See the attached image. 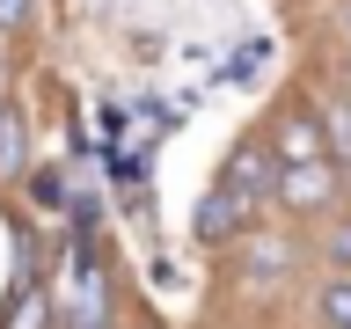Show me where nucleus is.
I'll return each instance as SVG.
<instances>
[{
	"label": "nucleus",
	"mask_w": 351,
	"mask_h": 329,
	"mask_svg": "<svg viewBox=\"0 0 351 329\" xmlns=\"http://www.w3.org/2000/svg\"><path fill=\"white\" fill-rule=\"evenodd\" d=\"M271 161H278V169H315V161H337L322 117H315L307 103L278 110V125H271Z\"/></svg>",
	"instance_id": "f257e3e1"
},
{
	"label": "nucleus",
	"mask_w": 351,
	"mask_h": 329,
	"mask_svg": "<svg viewBox=\"0 0 351 329\" xmlns=\"http://www.w3.org/2000/svg\"><path fill=\"white\" fill-rule=\"evenodd\" d=\"M271 183H278V161H271V139H241L234 161L219 169V191L249 197V205H271Z\"/></svg>",
	"instance_id": "f03ea898"
},
{
	"label": "nucleus",
	"mask_w": 351,
	"mask_h": 329,
	"mask_svg": "<svg viewBox=\"0 0 351 329\" xmlns=\"http://www.w3.org/2000/svg\"><path fill=\"white\" fill-rule=\"evenodd\" d=\"M329 197H337V169H329V161H315V169H278V183H271V205H285V212H322Z\"/></svg>",
	"instance_id": "7ed1b4c3"
},
{
	"label": "nucleus",
	"mask_w": 351,
	"mask_h": 329,
	"mask_svg": "<svg viewBox=\"0 0 351 329\" xmlns=\"http://www.w3.org/2000/svg\"><path fill=\"white\" fill-rule=\"evenodd\" d=\"M249 219H256V205H249V197H234V191H205V205H197V241H241L249 234Z\"/></svg>",
	"instance_id": "20e7f679"
},
{
	"label": "nucleus",
	"mask_w": 351,
	"mask_h": 329,
	"mask_svg": "<svg viewBox=\"0 0 351 329\" xmlns=\"http://www.w3.org/2000/svg\"><path fill=\"white\" fill-rule=\"evenodd\" d=\"M51 322H59V307L44 285H15V307L0 315V329H51Z\"/></svg>",
	"instance_id": "39448f33"
},
{
	"label": "nucleus",
	"mask_w": 351,
	"mask_h": 329,
	"mask_svg": "<svg viewBox=\"0 0 351 329\" xmlns=\"http://www.w3.org/2000/svg\"><path fill=\"white\" fill-rule=\"evenodd\" d=\"M315 315H322V329H351V278H344V271L315 293Z\"/></svg>",
	"instance_id": "423d86ee"
},
{
	"label": "nucleus",
	"mask_w": 351,
	"mask_h": 329,
	"mask_svg": "<svg viewBox=\"0 0 351 329\" xmlns=\"http://www.w3.org/2000/svg\"><path fill=\"white\" fill-rule=\"evenodd\" d=\"M0 175H22V117L0 110Z\"/></svg>",
	"instance_id": "0eeeda50"
},
{
	"label": "nucleus",
	"mask_w": 351,
	"mask_h": 329,
	"mask_svg": "<svg viewBox=\"0 0 351 329\" xmlns=\"http://www.w3.org/2000/svg\"><path fill=\"white\" fill-rule=\"evenodd\" d=\"M285 271V249L278 241H256V249H249V278H278Z\"/></svg>",
	"instance_id": "6e6552de"
},
{
	"label": "nucleus",
	"mask_w": 351,
	"mask_h": 329,
	"mask_svg": "<svg viewBox=\"0 0 351 329\" xmlns=\"http://www.w3.org/2000/svg\"><path fill=\"white\" fill-rule=\"evenodd\" d=\"M329 263L351 278V219H337V227H329Z\"/></svg>",
	"instance_id": "1a4fd4ad"
},
{
	"label": "nucleus",
	"mask_w": 351,
	"mask_h": 329,
	"mask_svg": "<svg viewBox=\"0 0 351 329\" xmlns=\"http://www.w3.org/2000/svg\"><path fill=\"white\" fill-rule=\"evenodd\" d=\"M22 8H29V0H0V29H15V22H22Z\"/></svg>",
	"instance_id": "9d476101"
},
{
	"label": "nucleus",
	"mask_w": 351,
	"mask_h": 329,
	"mask_svg": "<svg viewBox=\"0 0 351 329\" xmlns=\"http://www.w3.org/2000/svg\"><path fill=\"white\" fill-rule=\"evenodd\" d=\"M344 22H351V8H344Z\"/></svg>",
	"instance_id": "9b49d317"
},
{
	"label": "nucleus",
	"mask_w": 351,
	"mask_h": 329,
	"mask_svg": "<svg viewBox=\"0 0 351 329\" xmlns=\"http://www.w3.org/2000/svg\"><path fill=\"white\" fill-rule=\"evenodd\" d=\"M344 161H351V154H344Z\"/></svg>",
	"instance_id": "f8f14e48"
}]
</instances>
